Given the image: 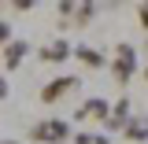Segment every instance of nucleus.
<instances>
[{"mask_svg": "<svg viewBox=\"0 0 148 144\" xmlns=\"http://www.w3.org/2000/svg\"><path fill=\"white\" fill-rule=\"evenodd\" d=\"M74 144H92V133H85V129H82V133H74Z\"/></svg>", "mask_w": 148, "mask_h": 144, "instance_id": "14", "label": "nucleus"}, {"mask_svg": "<svg viewBox=\"0 0 148 144\" xmlns=\"http://www.w3.org/2000/svg\"><path fill=\"white\" fill-rule=\"evenodd\" d=\"M141 78H145V81H148V67H145V70H141Z\"/></svg>", "mask_w": 148, "mask_h": 144, "instance_id": "18", "label": "nucleus"}, {"mask_svg": "<svg viewBox=\"0 0 148 144\" xmlns=\"http://www.w3.org/2000/svg\"><path fill=\"white\" fill-rule=\"evenodd\" d=\"M122 141L148 144V115H130V122L122 126Z\"/></svg>", "mask_w": 148, "mask_h": 144, "instance_id": "9", "label": "nucleus"}, {"mask_svg": "<svg viewBox=\"0 0 148 144\" xmlns=\"http://www.w3.org/2000/svg\"><path fill=\"white\" fill-rule=\"evenodd\" d=\"M26 55H30V41L11 37V44H4V70H18Z\"/></svg>", "mask_w": 148, "mask_h": 144, "instance_id": "6", "label": "nucleus"}, {"mask_svg": "<svg viewBox=\"0 0 148 144\" xmlns=\"http://www.w3.org/2000/svg\"><path fill=\"white\" fill-rule=\"evenodd\" d=\"M108 70H111V78H115L119 85H130L133 74H137V48L126 44V41H119V44H115V59L108 63Z\"/></svg>", "mask_w": 148, "mask_h": 144, "instance_id": "2", "label": "nucleus"}, {"mask_svg": "<svg viewBox=\"0 0 148 144\" xmlns=\"http://www.w3.org/2000/svg\"><path fill=\"white\" fill-rule=\"evenodd\" d=\"M108 111H111V104L104 100V96H89L82 107L74 111V122H85V118H96V122H108Z\"/></svg>", "mask_w": 148, "mask_h": 144, "instance_id": "5", "label": "nucleus"}, {"mask_svg": "<svg viewBox=\"0 0 148 144\" xmlns=\"http://www.w3.org/2000/svg\"><path fill=\"white\" fill-rule=\"evenodd\" d=\"M0 144H18V141H0Z\"/></svg>", "mask_w": 148, "mask_h": 144, "instance_id": "19", "label": "nucleus"}, {"mask_svg": "<svg viewBox=\"0 0 148 144\" xmlns=\"http://www.w3.org/2000/svg\"><path fill=\"white\" fill-rule=\"evenodd\" d=\"M71 41H63V37H56L52 44H45V48H37V55H41V63H56V67H59V63H67V59H71Z\"/></svg>", "mask_w": 148, "mask_h": 144, "instance_id": "7", "label": "nucleus"}, {"mask_svg": "<svg viewBox=\"0 0 148 144\" xmlns=\"http://www.w3.org/2000/svg\"><path fill=\"white\" fill-rule=\"evenodd\" d=\"M82 89V78H74V74H59V78H52L45 89H41V104H59V100H67L71 92H78Z\"/></svg>", "mask_w": 148, "mask_h": 144, "instance_id": "3", "label": "nucleus"}, {"mask_svg": "<svg viewBox=\"0 0 148 144\" xmlns=\"http://www.w3.org/2000/svg\"><path fill=\"white\" fill-rule=\"evenodd\" d=\"M96 11H100V4H92V0H85V4H74V26H89L92 18H96Z\"/></svg>", "mask_w": 148, "mask_h": 144, "instance_id": "10", "label": "nucleus"}, {"mask_svg": "<svg viewBox=\"0 0 148 144\" xmlns=\"http://www.w3.org/2000/svg\"><path fill=\"white\" fill-rule=\"evenodd\" d=\"M67 144H71V141H67Z\"/></svg>", "mask_w": 148, "mask_h": 144, "instance_id": "20", "label": "nucleus"}, {"mask_svg": "<svg viewBox=\"0 0 148 144\" xmlns=\"http://www.w3.org/2000/svg\"><path fill=\"white\" fill-rule=\"evenodd\" d=\"M4 44H11V22L8 18H0V48Z\"/></svg>", "mask_w": 148, "mask_h": 144, "instance_id": "13", "label": "nucleus"}, {"mask_svg": "<svg viewBox=\"0 0 148 144\" xmlns=\"http://www.w3.org/2000/svg\"><path fill=\"white\" fill-rule=\"evenodd\" d=\"M130 115H133V100H130V96H119V100L111 104V111H108V122H104V126H108L111 133H122V126L130 122Z\"/></svg>", "mask_w": 148, "mask_h": 144, "instance_id": "4", "label": "nucleus"}, {"mask_svg": "<svg viewBox=\"0 0 148 144\" xmlns=\"http://www.w3.org/2000/svg\"><path fill=\"white\" fill-rule=\"evenodd\" d=\"M137 22H141V30L148 33V0H141V4H137Z\"/></svg>", "mask_w": 148, "mask_h": 144, "instance_id": "12", "label": "nucleus"}, {"mask_svg": "<svg viewBox=\"0 0 148 144\" xmlns=\"http://www.w3.org/2000/svg\"><path fill=\"white\" fill-rule=\"evenodd\" d=\"M56 11H59V30H67V26H71V18H74V4H71V0H59V4H56Z\"/></svg>", "mask_w": 148, "mask_h": 144, "instance_id": "11", "label": "nucleus"}, {"mask_svg": "<svg viewBox=\"0 0 148 144\" xmlns=\"http://www.w3.org/2000/svg\"><path fill=\"white\" fill-rule=\"evenodd\" d=\"M26 137L34 144H67L71 141V122L67 118H41V122L30 126Z\"/></svg>", "mask_w": 148, "mask_h": 144, "instance_id": "1", "label": "nucleus"}, {"mask_svg": "<svg viewBox=\"0 0 148 144\" xmlns=\"http://www.w3.org/2000/svg\"><path fill=\"white\" fill-rule=\"evenodd\" d=\"M8 100V78H0V104Z\"/></svg>", "mask_w": 148, "mask_h": 144, "instance_id": "17", "label": "nucleus"}, {"mask_svg": "<svg viewBox=\"0 0 148 144\" xmlns=\"http://www.w3.org/2000/svg\"><path fill=\"white\" fill-rule=\"evenodd\" d=\"M71 55L82 63V67H89V70H104V67H108V55L100 52V48H89V44H74Z\"/></svg>", "mask_w": 148, "mask_h": 144, "instance_id": "8", "label": "nucleus"}, {"mask_svg": "<svg viewBox=\"0 0 148 144\" xmlns=\"http://www.w3.org/2000/svg\"><path fill=\"white\" fill-rule=\"evenodd\" d=\"M92 144H111V137L108 133H92Z\"/></svg>", "mask_w": 148, "mask_h": 144, "instance_id": "16", "label": "nucleus"}, {"mask_svg": "<svg viewBox=\"0 0 148 144\" xmlns=\"http://www.w3.org/2000/svg\"><path fill=\"white\" fill-rule=\"evenodd\" d=\"M15 11H34V0H15Z\"/></svg>", "mask_w": 148, "mask_h": 144, "instance_id": "15", "label": "nucleus"}]
</instances>
